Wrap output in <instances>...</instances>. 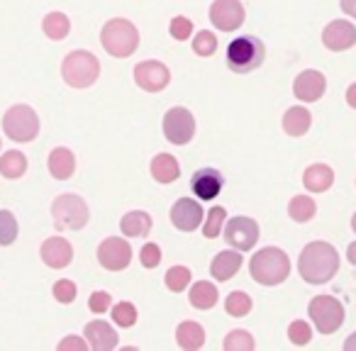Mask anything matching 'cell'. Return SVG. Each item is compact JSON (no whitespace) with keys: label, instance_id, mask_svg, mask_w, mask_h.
<instances>
[{"label":"cell","instance_id":"obj_29","mask_svg":"<svg viewBox=\"0 0 356 351\" xmlns=\"http://www.w3.org/2000/svg\"><path fill=\"white\" fill-rule=\"evenodd\" d=\"M27 171V158L22 152H6L3 158H0V173L6 176V179L15 181V179H22Z\"/></svg>","mask_w":356,"mask_h":351},{"label":"cell","instance_id":"obj_11","mask_svg":"<svg viewBox=\"0 0 356 351\" xmlns=\"http://www.w3.org/2000/svg\"><path fill=\"white\" fill-rule=\"evenodd\" d=\"M247 10L242 0H215L210 6V22L222 32H234L242 27Z\"/></svg>","mask_w":356,"mask_h":351},{"label":"cell","instance_id":"obj_22","mask_svg":"<svg viewBox=\"0 0 356 351\" xmlns=\"http://www.w3.org/2000/svg\"><path fill=\"white\" fill-rule=\"evenodd\" d=\"M74 171H76V156L71 154V149L56 147L49 154V173L56 181H66L74 176Z\"/></svg>","mask_w":356,"mask_h":351},{"label":"cell","instance_id":"obj_35","mask_svg":"<svg viewBox=\"0 0 356 351\" xmlns=\"http://www.w3.org/2000/svg\"><path fill=\"white\" fill-rule=\"evenodd\" d=\"M193 51L198 56H213L218 51V37L210 30H200L198 35L193 37Z\"/></svg>","mask_w":356,"mask_h":351},{"label":"cell","instance_id":"obj_7","mask_svg":"<svg viewBox=\"0 0 356 351\" xmlns=\"http://www.w3.org/2000/svg\"><path fill=\"white\" fill-rule=\"evenodd\" d=\"M3 129L13 142H32L40 132V117L30 105H13L3 115Z\"/></svg>","mask_w":356,"mask_h":351},{"label":"cell","instance_id":"obj_20","mask_svg":"<svg viewBox=\"0 0 356 351\" xmlns=\"http://www.w3.org/2000/svg\"><path fill=\"white\" fill-rule=\"evenodd\" d=\"M242 268V252L229 249V252H220L210 263V273L215 276V281H229L237 276V271Z\"/></svg>","mask_w":356,"mask_h":351},{"label":"cell","instance_id":"obj_16","mask_svg":"<svg viewBox=\"0 0 356 351\" xmlns=\"http://www.w3.org/2000/svg\"><path fill=\"white\" fill-rule=\"evenodd\" d=\"M325 90H327L325 74H320V71H315V69L302 71V74L293 81V93H296V98L302 100V103H315V100H320L322 95H325Z\"/></svg>","mask_w":356,"mask_h":351},{"label":"cell","instance_id":"obj_31","mask_svg":"<svg viewBox=\"0 0 356 351\" xmlns=\"http://www.w3.org/2000/svg\"><path fill=\"white\" fill-rule=\"evenodd\" d=\"M225 310L232 317H247L252 312V297L244 291H232L225 300Z\"/></svg>","mask_w":356,"mask_h":351},{"label":"cell","instance_id":"obj_8","mask_svg":"<svg viewBox=\"0 0 356 351\" xmlns=\"http://www.w3.org/2000/svg\"><path fill=\"white\" fill-rule=\"evenodd\" d=\"M51 218L56 229H81L88 222V205L74 193H64L51 203Z\"/></svg>","mask_w":356,"mask_h":351},{"label":"cell","instance_id":"obj_19","mask_svg":"<svg viewBox=\"0 0 356 351\" xmlns=\"http://www.w3.org/2000/svg\"><path fill=\"white\" fill-rule=\"evenodd\" d=\"M83 334H86V339H88V344L98 351H110V349L118 346V334H115L113 327L103 320L88 322L86 329H83Z\"/></svg>","mask_w":356,"mask_h":351},{"label":"cell","instance_id":"obj_43","mask_svg":"<svg viewBox=\"0 0 356 351\" xmlns=\"http://www.w3.org/2000/svg\"><path fill=\"white\" fill-rule=\"evenodd\" d=\"M59 349H86V341L79 339V336H66L59 344Z\"/></svg>","mask_w":356,"mask_h":351},{"label":"cell","instance_id":"obj_13","mask_svg":"<svg viewBox=\"0 0 356 351\" xmlns=\"http://www.w3.org/2000/svg\"><path fill=\"white\" fill-rule=\"evenodd\" d=\"M134 81L142 90L147 93H159L168 85L171 81V71L156 59H149V61H142V64L134 66Z\"/></svg>","mask_w":356,"mask_h":351},{"label":"cell","instance_id":"obj_3","mask_svg":"<svg viewBox=\"0 0 356 351\" xmlns=\"http://www.w3.org/2000/svg\"><path fill=\"white\" fill-rule=\"evenodd\" d=\"M100 44L115 59H127L137 51L139 47V32L124 17H113L110 22H105L100 30Z\"/></svg>","mask_w":356,"mask_h":351},{"label":"cell","instance_id":"obj_41","mask_svg":"<svg viewBox=\"0 0 356 351\" xmlns=\"http://www.w3.org/2000/svg\"><path fill=\"white\" fill-rule=\"evenodd\" d=\"M54 297L59 302H64V305H69V302H74L76 300V283L74 281H56L54 283Z\"/></svg>","mask_w":356,"mask_h":351},{"label":"cell","instance_id":"obj_44","mask_svg":"<svg viewBox=\"0 0 356 351\" xmlns=\"http://www.w3.org/2000/svg\"><path fill=\"white\" fill-rule=\"evenodd\" d=\"M341 10L356 20V0H341Z\"/></svg>","mask_w":356,"mask_h":351},{"label":"cell","instance_id":"obj_10","mask_svg":"<svg viewBox=\"0 0 356 351\" xmlns=\"http://www.w3.org/2000/svg\"><path fill=\"white\" fill-rule=\"evenodd\" d=\"M225 242L229 244L237 252H249V249L257 247L259 242V225L252 218H232L225 227Z\"/></svg>","mask_w":356,"mask_h":351},{"label":"cell","instance_id":"obj_9","mask_svg":"<svg viewBox=\"0 0 356 351\" xmlns=\"http://www.w3.org/2000/svg\"><path fill=\"white\" fill-rule=\"evenodd\" d=\"M163 137L168 139L176 147H184L193 139L195 134V117L191 110L186 108H171L166 115H163Z\"/></svg>","mask_w":356,"mask_h":351},{"label":"cell","instance_id":"obj_23","mask_svg":"<svg viewBox=\"0 0 356 351\" xmlns=\"http://www.w3.org/2000/svg\"><path fill=\"white\" fill-rule=\"evenodd\" d=\"M310 122H312L310 110L296 105V108L286 110V115H283V132L288 137H302L310 129Z\"/></svg>","mask_w":356,"mask_h":351},{"label":"cell","instance_id":"obj_37","mask_svg":"<svg viewBox=\"0 0 356 351\" xmlns=\"http://www.w3.org/2000/svg\"><path fill=\"white\" fill-rule=\"evenodd\" d=\"M288 339L296 346H305L307 341L312 339V327L307 325L305 320H296L291 327H288Z\"/></svg>","mask_w":356,"mask_h":351},{"label":"cell","instance_id":"obj_14","mask_svg":"<svg viewBox=\"0 0 356 351\" xmlns=\"http://www.w3.org/2000/svg\"><path fill=\"white\" fill-rule=\"evenodd\" d=\"M171 222L181 232H193L203 222V205L193 198H181L171 208Z\"/></svg>","mask_w":356,"mask_h":351},{"label":"cell","instance_id":"obj_34","mask_svg":"<svg viewBox=\"0 0 356 351\" xmlns=\"http://www.w3.org/2000/svg\"><path fill=\"white\" fill-rule=\"evenodd\" d=\"M225 218H227V213H225V208H220V205H215V208H210L208 218H205L203 222V234L208 239H215L220 237V232H222V222Z\"/></svg>","mask_w":356,"mask_h":351},{"label":"cell","instance_id":"obj_4","mask_svg":"<svg viewBox=\"0 0 356 351\" xmlns=\"http://www.w3.org/2000/svg\"><path fill=\"white\" fill-rule=\"evenodd\" d=\"M264 59H266V47L254 35L237 37V40L229 42L227 51H225V61L234 74H249V71L259 69Z\"/></svg>","mask_w":356,"mask_h":351},{"label":"cell","instance_id":"obj_47","mask_svg":"<svg viewBox=\"0 0 356 351\" xmlns=\"http://www.w3.org/2000/svg\"><path fill=\"white\" fill-rule=\"evenodd\" d=\"M344 349H346V351H354V349H356V332L349 336V339L344 341Z\"/></svg>","mask_w":356,"mask_h":351},{"label":"cell","instance_id":"obj_12","mask_svg":"<svg viewBox=\"0 0 356 351\" xmlns=\"http://www.w3.org/2000/svg\"><path fill=\"white\" fill-rule=\"evenodd\" d=\"M132 261V247L122 237H108L98 247V263L108 271H122Z\"/></svg>","mask_w":356,"mask_h":351},{"label":"cell","instance_id":"obj_46","mask_svg":"<svg viewBox=\"0 0 356 351\" xmlns=\"http://www.w3.org/2000/svg\"><path fill=\"white\" fill-rule=\"evenodd\" d=\"M346 259H349V263H354L356 266V242L349 244V249H346Z\"/></svg>","mask_w":356,"mask_h":351},{"label":"cell","instance_id":"obj_28","mask_svg":"<svg viewBox=\"0 0 356 351\" xmlns=\"http://www.w3.org/2000/svg\"><path fill=\"white\" fill-rule=\"evenodd\" d=\"M42 30H44V35L49 37V40L61 42L69 37L71 20L64 15V13H49V15L44 17V22H42Z\"/></svg>","mask_w":356,"mask_h":351},{"label":"cell","instance_id":"obj_30","mask_svg":"<svg viewBox=\"0 0 356 351\" xmlns=\"http://www.w3.org/2000/svg\"><path fill=\"white\" fill-rule=\"evenodd\" d=\"M317 213V205L312 198H307V195H296V198L288 203V215H291V220H296V222H310L312 218H315Z\"/></svg>","mask_w":356,"mask_h":351},{"label":"cell","instance_id":"obj_17","mask_svg":"<svg viewBox=\"0 0 356 351\" xmlns=\"http://www.w3.org/2000/svg\"><path fill=\"white\" fill-rule=\"evenodd\" d=\"M222 186H225V179L218 168H200V171L193 173V179H191V190H193L200 200L218 198Z\"/></svg>","mask_w":356,"mask_h":351},{"label":"cell","instance_id":"obj_42","mask_svg":"<svg viewBox=\"0 0 356 351\" xmlns=\"http://www.w3.org/2000/svg\"><path fill=\"white\" fill-rule=\"evenodd\" d=\"M113 305V297H110V293H105V291H95L93 295H90V300H88V307L93 312H105L108 307Z\"/></svg>","mask_w":356,"mask_h":351},{"label":"cell","instance_id":"obj_15","mask_svg":"<svg viewBox=\"0 0 356 351\" xmlns=\"http://www.w3.org/2000/svg\"><path fill=\"white\" fill-rule=\"evenodd\" d=\"M322 44L330 51H346L356 44V27L346 20H332L322 30Z\"/></svg>","mask_w":356,"mask_h":351},{"label":"cell","instance_id":"obj_45","mask_svg":"<svg viewBox=\"0 0 356 351\" xmlns=\"http://www.w3.org/2000/svg\"><path fill=\"white\" fill-rule=\"evenodd\" d=\"M346 103L356 110V83H351L349 88H346Z\"/></svg>","mask_w":356,"mask_h":351},{"label":"cell","instance_id":"obj_24","mask_svg":"<svg viewBox=\"0 0 356 351\" xmlns=\"http://www.w3.org/2000/svg\"><path fill=\"white\" fill-rule=\"evenodd\" d=\"M152 176L159 183H173L181 176V166H178L176 156H171V154H156L152 161Z\"/></svg>","mask_w":356,"mask_h":351},{"label":"cell","instance_id":"obj_33","mask_svg":"<svg viewBox=\"0 0 356 351\" xmlns=\"http://www.w3.org/2000/svg\"><path fill=\"white\" fill-rule=\"evenodd\" d=\"M191 283V271L186 266H171L166 271V288L171 293H184Z\"/></svg>","mask_w":356,"mask_h":351},{"label":"cell","instance_id":"obj_18","mask_svg":"<svg viewBox=\"0 0 356 351\" xmlns=\"http://www.w3.org/2000/svg\"><path fill=\"white\" fill-rule=\"evenodd\" d=\"M42 261L49 268H66L74 261V247L64 237H49L40 249Z\"/></svg>","mask_w":356,"mask_h":351},{"label":"cell","instance_id":"obj_6","mask_svg":"<svg viewBox=\"0 0 356 351\" xmlns=\"http://www.w3.org/2000/svg\"><path fill=\"white\" fill-rule=\"evenodd\" d=\"M307 315L320 334H334L344 325V305L332 295H315L307 305Z\"/></svg>","mask_w":356,"mask_h":351},{"label":"cell","instance_id":"obj_1","mask_svg":"<svg viewBox=\"0 0 356 351\" xmlns=\"http://www.w3.org/2000/svg\"><path fill=\"white\" fill-rule=\"evenodd\" d=\"M298 271H300L302 281L310 283V286L330 283L339 271V254L327 242H310L300 252Z\"/></svg>","mask_w":356,"mask_h":351},{"label":"cell","instance_id":"obj_36","mask_svg":"<svg viewBox=\"0 0 356 351\" xmlns=\"http://www.w3.org/2000/svg\"><path fill=\"white\" fill-rule=\"evenodd\" d=\"M113 320L120 327H132L137 322V307L127 300L118 302V305H113Z\"/></svg>","mask_w":356,"mask_h":351},{"label":"cell","instance_id":"obj_38","mask_svg":"<svg viewBox=\"0 0 356 351\" xmlns=\"http://www.w3.org/2000/svg\"><path fill=\"white\" fill-rule=\"evenodd\" d=\"M225 349L227 351H237V349H254V339L249 332L244 329H232L227 334V339H225Z\"/></svg>","mask_w":356,"mask_h":351},{"label":"cell","instance_id":"obj_2","mask_svg":"<svg viewBox=\"0 0 356 351\" xmlns=\"http://www.w3.org/2000/svg\"><path fill=\"white\" fill-rule=\"evenodd\" d=\"M249 273L259 286H281L291 276V259L283 249L264 247L249 261Z\"/></svg>","mask_w":356,"mask_h":351},{"label":"cell","instance_id":"obj_32","mask_svg":"<svg viewBox=\"0 0 356 351\" xmlns=\"http://www.w3.org/2000/svg\"><path fill=\"white\" fill-rule=\"evenodd\" d=\"M17 239V220L10 210H0V247H10Z\"/></svg>","mask_w":356,"mask_h":351},{"label":"cell","instance_id":"obj_27","mask_svg":"<svg viewBox=\"0 0 356 351\" xmlns=\"http://www.w3.org/2000/svg\"><path fill=\"white\" fill-rule=\"evenodd\" d=\"M188 300H191V305L198 307V310H210V307L218 305L220 293L210 281H198V283H193V288H191Z\"/></svg>","mask_w":356,"mask_h":351},{"label":"cell","instance_id":"obj_48","mask_svg":"<svg viewBox=\"0 0 356 351\" xmlns=\"http://www.w3.org/2000/svg\"><path fill=\"white\" fill-rule=\"evenodd\" d=\"M351 229L356 232V213H354V218H351Z\"/></svg>","mask_w":356,"mask_h":351},{"label":"cell","instance_id":"obj_21","mask_svg":"<svg viewBox=\"0 0 356 351\" xmlns=\"http://www.w3.org/2000/svg\"><path fill=\"white\" fill-rule=\"evenodd\" d=\"M334 183V171H332L327 163H312L302 173V186H305L310 193H325Z\"/></svg>","mask_w":356,"mask_h":351},{"label":"cell","instance_id":"obj_26","mask_svg":"<svg viewBox=\"0 0 356 351\" xmlns=\"http://www.w3.org/2000/svg\"><path fill=\"white\" fill-rule=\"evenodd\" d=\"M176 341L181 349H188V351H195L205 344V329L198 325V322H181L176 329Z\"/></svg>","mask_w":356,"mask_h":351},{"label":"cell","instance_id":"obj_5","mask_svg":"<svg viewBox=\"0 0 356 351\" xmlns=\"http://www.w3.org/2000/svg\"><path fill=\"white\" fill-rule=\"evenodd\" d=\"M61 76L71 88H88L98 81L100 76V61L95 54L86 49L71 51L61 64Z\"/></svg>","mask_w":356,"mask_h":351},{"label":"cell","instance_id":"obj_39","mask_svg":"<svg viewBox=\"0 0 356 351\" xmlns=\"http://www.w3.org/2000/svg\"><path fill=\"white\" fill-rule=\"evenodd\" d=\"M168 32H171L173 40L186 42L191 35H193V22H191L188 17L178 15V17H173V20H171V25H168Z\"/></svg>","mask_w":356,"mask_h":351},{"label":"cell","instance_id":"obj_25","mask_svg":"<svg viewBox=\"0 0 356 351\" xmlns=\"http://www.w3.org/2000/svg\"><path fill=\"white\" fill-rule=\"evenodd\" d=\"M120 229L124 237H147L152 232V218L144 210H132L120 220Z\"/></svg>","mask_w":356,"mask_h":351},{"label":"cell","instance_id":"obj_40","mask_svg":"<svg viewBox=\"0 0 356 351\" xmlns=\"http://www.w3.org/2000/svg\"><path fill=\"white\" fill-rule=\"evenodd\" d=\"M139 261H142L144 268H156L161 263V249H159V244L154 242L144 244L142 252H139Z\"/></svg>","mask_w":356,"mask_h":351}]
</instances>
